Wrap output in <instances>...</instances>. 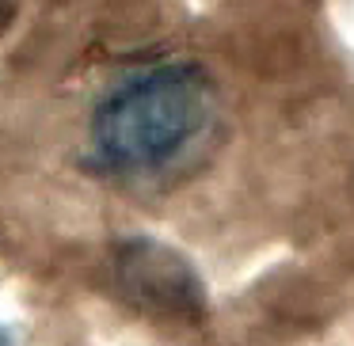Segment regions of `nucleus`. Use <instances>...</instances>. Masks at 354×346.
<instances>
[{
  "label": "nucleus",
  "instance_id": "nucleus-2",
  "mask_svg": "<svg viewBox=\"0 0 354 346\" xmlns=\"http://www.w3.org/2000/svg\"><path fill=\"white\" fill-rule=\"evenodd\" d=\"M115 278L126 300L149 316L198 323L206 316V289L179 251L156 240H126L115 251Z\"/></svg>",
  "mask_w": 354,
  "mask_h": 346
},
{
  "label": "nucleus",
  "instance_id": "nucleus-1",
  "mask_svg": "<svg viewBox=\"0 0 354 346\" xmlns=\"http://www.w3.org/2000/svg\"><path fill=\"white\" fill-rule=\"evenodd\" d=\"M214 122L217 92L198 65H153L95 107L92 153L107 175H164L206 141Z\"/></svg>",
  "mask_w": 354,
  "mask_h": 346
},
{
  "label": "nucleus",
  "instance_id": "nucleus-3",
  "mask_svg": "<svg viewBox=\"0 0 354 346\" xmlns=\"http://www.w3.org/2000/svg\"><path fill=\"white\" fill-rule=\"evenodd\" d=\"M0 346H19V343H16V338H12V335H8V331H0Z\"/></svg>",
  "mask_w": 354,
  "mask_h": 346
},
{
  "label": "nucleus",
  "instance_id": "nucleus-4",
  "mask_svg": "<svg viewBox=\"0 0 354 346\" xmlns=\"http://www.w3.org/2000/svg\"><path fill=\"white\" fill-rule=\"evenodd\" d=\"M8 8H12V0H0V23L8 19Z\"/></svg>",
  "mask_w": 354,
  "mask_h": 346
}]
</instances>
